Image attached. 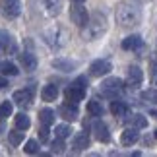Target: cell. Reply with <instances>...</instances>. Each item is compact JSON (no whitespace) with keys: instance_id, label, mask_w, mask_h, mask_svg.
<instances>
[{"instance_id":"obj_38","label":"cell","mask_w":157,"mask_h":157,"mask_svg":"<svg viewBox=\"0 0 157 157\" xmlns=\"http://www.w3.org/2000/svg\"><path fill=\"white\" fill-rule=\"evenodd\" d=\"M155 138H157V130H155Z\"/></svg>"},{"instance_id":"obj_6","label":"cell","mask_w":157,"mask_h":157,"mask_svg":"<svg viewBox=\"0 0 157 157\" xmlns=\"http://www.w3.org/2000/svg\"><path fill=\"white\" fill-rule=\"evenodd\" d=\"M101 91L107 97H114L117 93L122 91V80L120 78H107V80L101 83Z\"/></svg>"},{"instance_id":"obj_10","label":"cell","mask_w":157,"mask_h":157,"mask_svg":"<svg viewBox=\"0 0 157 157\" xmlns=\"http://www.w3.org/2000/svg\"><path fill=\"white\" fill-rule=\"evenodd\" d=\"M78 103H64L62 107L58 109V114L62 117L64 120H68V122H74V120L78 118V114H80V111H78V107H76Z\"/></svg>"},{"instance_id":"obj_20","label":"cell","mask_w":157,"mask_h":157,"mask_svg":"<svg viewBox=\"0 0 157 157\" xmlns=\"http://www.w3.org/2000/svg\"><path fill=\"white\" fill-rule=\"evenodd\" d=\"M56 97H58V89H56V86H45L43 89H41V99L47 101V103L54 101Z\"/></svg>"},{"instance_id":"obj_15","label":"cell","mask_w":157,"mask_h":157,"mask_svg":"<svg viewBox=\"0 0 157 157\" xmlns=\"http://www.w3.org/2000/svg\"><path fill=\"white\" fill-rule=\"evenodd\" d=\"M122 49L124 51H142L144 49V41L140 35H130L122 41Z\"/></svg>"},{"instance_id":"obj_36","label":"cell","mask_w":157,"mask_h":157,"mask_svg":"<svg viewBox=\"0 0 157 157\" xmlns=\"http://www.w3.org/2000/svg\"><path fill=\"white\" fill-rule=\"evenodd\" d=\"M74 4H82V2H86V0H72Z\"/></svg>"},{"instance_id":"obj_5","label":"cell","mask_w":157,"mask_h":157,"mask_svg":"<svg viewBox=\"0 0 157 157\" xmlns=\"http://www.w3.org/2000/svg\"><path fill=\"white\" fill-rule=\"evenodd\" d=\"M70 20L74 21L78 27H86L87 21H89V14H87V10L83 8L82 4H76V6L70 8Z\"/></svg>"},{"instance_id":"obj_27","label":"cell","mask_w":157,"mask_h":157,"mask_svg":"<svg viewBox=\"0 0 157 157\" xmlns=\"http://www.w3.org/2000/svg\"><path fill=\"white\" fill-rule=\"evenodd\" d=\"M111 111L114 117H126V105L122 103V101H113V105H111Z\"/></svg>"},{"instance_id":"obj_13","label":"cell","mask_w":157,"mask_h":157,"mask_svg":"<svg viewBox=\"0 0 157 157\" xmlns=\"http://www.w3.org/2000/svg\"><path fill=\"white\" fill-rule=\"evenodd\" d=\"M12 101L14 103H17V105H29L33 101V91L31 89H17V91L12 95Z\"/></svg>"},{"instance_id":"obj_12","label":"cell","mask_w":157,"mask_h":157,"mask_svg":"<svg viewBox=\"0 0 157 157\" xmlns=\"http://www.w3.org/2000/svg\"><path fill=\"white\" fill-rule=\"evenodd\" d=\"M91 130H93V134L95 138H97L99 142H109L111 140V134H109V128H107V124L103 122V120H95L93 126H91Z\"/></svg>"},{"instance_id":"obj_16","label":"cell","mask_w":157,"mask_h":157,"mask_svg":"<svg viewBox=\"0 0 157 157\" xmlns=\"http://www.w3.org/2000/svg\"><path fill=\"white\" fill-rule=\"evenodd\" d=\"M140 140V134H138V128H126L122 132V136H120V144L122 146H134V144Z\"/></svg>"},{"instance_id":"obj_34","label":"cell","mask_w":157,"mask_h":157,"mask_svg":"<svg viewBox=\"0 0 157 157\" xmlns=\"http://www.w3.org/2000/svg\"><path fill=\"white\" fill-rule=\"evenodd\" d=\"M6 86H8V80H6L4 76H0V89H4Z\"/></svg>"},{"instance_id":"obj_2","label":"cell","mask_w":157,"mask_h":157,"mask_svg":"<svg viewBox=\"0 0 157 157\" xmlns=\"http://www.w3.org/2000/svg\"><path fill=\"white\" fill-rule=\"evenodd\" d=\"M105 31H107V17H105V14L93 12V14L89 16L87 25L83 27V39L95 41V39H99Z\"/></svg>"},{"instance_id":"obj_8","label":"cell","mask_w":157,"mask_h":157,"mask_svg":"<svg viewBox=\"0 0 157 157\" xmlns=\"http://www.w3.org/2000/svg\"><path fill=\"white\" fill-rule=\"evenodd\" d=\"M0 8L6 17H17L21 12V4L20 0H0Z\"/></svg>"},{"instance_id":"obj_32","label":"cell","mask_w":157,"mask_h":157,"mask_svg":"<svg viewBox=\"0 0 157 157\" xmlns=\"http://www.w3.org/2000/svg\"><path fill=\"white\" fill-rule=\"evenodd\" d=\"M142 97L147 99V101H151V103H157V89H149V91H146Z\"/></svg>"},{"instance_id":"obj_9","label":"cell","mask_w":157,"mask_h":157,"mask_svg":"<svg viewBox=\"0 0 157 157\" xmlns=\"http://www.w3.org/2000/svg\"><path fill=\"white\" fill-rule=\"evenodd\" d=\"M41 6H43V12L47 16L54 17L60 14V10L64 6V0H41Z\"/></svg>"},{"instance_id":"obj_33","label":"cell","mask_w":157,"mask_h":157,"mask_svg":"<svg viewBox=\"0 0 157 157\" xmlns=\"http://www.w3.org/2000/svg\"><path fill=\"white\" fill-rule=\"evenodd\" d=\"M39 140H41V142H47V140H49V126H47V124L41 126V130H39Z\"/></svg>"},{"instance_id":"obj_17","label":"cell","mask_w":157,"mask_h":157,"mask_svg":"<svg viewBox=\"0 0 157 157\" xmlns=\"http://www.w3.org/2000/svg\"><path fill=\"white\" fill-rule=\"evenodd\" d=\"M144 80V72L140 66H130L128 68V86L132 87H138Z\"/></svg>"},{"instance_id":"obj_26","label":"cell","mask_w":157,"mask_h":157,"mask_svg":"<svg viewBox=\"0 0 157 157\" xmlns=\"http://www.w3.org/2000/svg\"><path fill=\"white\" fill-rule=\"evenodd\" d=\"M16 126H17L20 130H27L29 126H31V120H29L27 114L20 113V114H16Z\"/></svg>"},{"instance_id":"obj_37","label":"cell","mask_w":157,"mask_h":157,"mask_svg":"<svg viewBox=\"0 0 157 157\" xmlns=\"http://www.w3.org/2000/svg\"><path fill=\"white\" fill-rule=\"evenodd\" d=\"M151 117H155V118H157V111H155V109L151 111Z\"/></svg>"},{"instance_id":"obj_19","label":"cell","mask_w":157,"mask_h":157,"mask_svg":"<svg viewBox=\"0 0 157 157\" xmlns=\"http://www.w3.org/2000/svg\"><path fill=\"white\" fill-rule=\"evenodd\" d=\"M76 62L74 60H64V58H54L52 60V68H56L60 72H72V70H76Z\"/></svg>"},{"instance_id":"obj_25","label":"cell","mask_w":157,"mask_h":157,"mask_svg":"<svg viewBox=\"0 0 157 157\" xmlns=\"http://www.w3.org/2000/svg\"><path fill=\"white\" fill-rule=\"evenodd\" d=\"M0 72H2L4 76H17V66L12 64V62H0Z\"/></svg>"},{"instance_id":"obj_23","label":"cell","mask_w":157,"mask_h":157,"mask_svg":"<svg viewBox=\"0 0 157 157\" xmlns=\"http://www.w3.org/2000/svg\"><path fill=\"white\" fill-rule=\"evenodd\" d=\"M39 120L47 126H51L54 122V111H51V109H41L39 111Z\"/></svg>"},{"instance_id":"obj_39","label":"cell","mask_w":157,"mask_h":157,"mask_svg":"<svg viewBox=\"0 0 157 157\" xmlns=\"http://www.w3.org/2000/svg\"><path fill=\"white\" fill-rule=\"evenodd\" d=\"M144 2H147V0H144Z\"/></svg>"},{"instance_id":"obj_29","label":"cell","mask_w":157,"mask_h":157,"mask_svg":"<svg viewBox=\"0 0 157 157\" xmlns=\"http://www.w3.org/2000/svg\"><path fill=\"white\" fill-rule=\"evenodd\" d=\"M12 111H14V105H12L10 101H4V103H0V118L10 117Z\"/></svg>"},{"instance_id":"obj_22","label":"cell","mask_w":157,"mask_h":157,"mask_svg":"<svg viewBox=\"0 0 157 157\" xmlns=\"http://www.w3.org/2000/svg\"><path fill=\"white\" fill-rule=\"evenodd\" d=\"M128 124L140 130V128H146V126H147V118L142 117V114H132V117L128 118Z\"/></svg>"},{"instance_id":"obj_14","label":"cell","mask_w":157,"mask_h":157,"mask_svg":"<svg viewBox=\"0 0 157 157\" xmlns=\"http://www.w3.org/2000/svg\"><path fill=\"white\" fill-rule=\"evenodd\" d=\"M86 147H89V136L87 132H78L72 140V149L74 151H83Z\"/></svg>"},{"instance_id":"obj_35","label":"cell","mask_w":157,"mask_h":157,"mask_svg":"<svg viewBox=\"0 0 157 157\" xmlns=\"http://www.w3.org/2000/svg\"><path fill=\"white\" fill-rule=\"evenodd\" d=\"M151 83H153V86H157V68L153 70V74H151Z\"/></svg>"},{"instance_id":"obj_31","label":"cell","mask_w":157,"mask_h":157,"mask_svg":"<svg viewBox=\"0 0 157 157\" xmlns=\"http://www.w3.org/2000/svg\"><path fill=\"white\" fill-rule=\"evenodd\" d=\"M64 140L62 138H56V142L52 144V153H64Z\"/></svg>"},{"instance_id":"obj_21","label":"cell","mask_w":157,"mask_h":157,"mask_svg":"<svg viewBox=\"0 0 157 157\" xmlns=\"http://www.w3.org/2000/svg\"><path fill=\"white\" fill-rule=\"evenodd\" d=\"M23 132H25V130H20V128L14 130V132H8V142H10L12 147H17L23 142Z\"/></svg>"},{"instance_id":"obj_30","label":"cell","mask_w":157,"mask_h":157,"mask_svg":"<svg viewBox=\"0 0 157 157\" xmlns=\"http://www.w3.org/2000/svg\"><path fill=\"white\" fill-rule=\"evenodd\" d=\"M23 151L29 153V155L39 153V144L35 142V140H27V142H25V146H23Z\"/></svg>"},{"instance_id":"obj_4","label":"cell","mask_w":157,"mask_h":157,"mask_svg":"<svg viewBox=\"0 0 157 157\" xmlns=\"http://www.w3.org/2000/svg\"><path fill=\"white\" fill-rule=\"evenodd\" d=\"M86 89H87V80L82 76L66 87L64 97H66V101H70V103H80V101L86 97Z\"/></svg>"},{"instance_id":"obj_1","label":"cell","mask_w":157,"mask_h":157,"mask_svg":"<svg viewBox=\"0 0 157 157\" xmlns=\"http://www.w3.org/2000/svg\"><path fill=\"white\" fill-rule=\"evenodd\" d=\"M117 21L122 27H134L142 21V10L132 0H122L117 6Z\"/></svg>"},{"instance_id":"obj_18","label":"cell","mask_w":157,"mask_h":157,"mask_svg":"<svg viewBox=\"0 0 157 157\" xmlns=\"http://www.w3.org/2000/svg\"><path fill=\"white\" fill-rule=\"evenodd\" d=\"M20 64L23 66V70L33 72L37 68V58H35L31 52H23V54H20Z\"/></svg>"},{"instance_id":"obj_24","label":"cell","mask_w":157,"mask_h":157,"mask_svg":"<svg viewBox=\"0 0 157 157\" xmlns=\"http://www.w3.org/2000/svg\"><path fill=\"white\" fill-rule=\"evenodd\" d=\"M54 136L66 140V138L72 136V128H70L68 124H58V126H54Z\"/></svg>"},{"instance_id":"obj_11","label":"cell","mask_w":157,"mask_h":157,"mask_svg":"<svg viewBox=\"0 0 157 157\" xmlns=\"http://www.w3.org/2000/svg\"><path fill=\"white\" fill-rule=\"evenodd\" d=\"M111 70H113V66H111L109 60H95V62L89 66V72H91V76H95V78L107 76Z\"/></svg>"},{"instance_id":"obj_28","label":"cell","mask_w":157,"mask_h":157,"mask_svg":"<svg viewBox=\"0 0 157 157\" xmlns=\"http://www.w3.org/2000/svg\"><path fill=\"white\" fill-rule=\"evenodd\" d=\"M87 113L91 114V117H101V114H103V107H101V103L99 101H89L87 103Z\"/></svg>"},{"instance_id":"obj_7","label":"cell","mask_w":157,"mask_h":157,"mask_svg":"<svg viewBox=\"0 0 157 157\" xmlns=\"http://www.w3.org/2000/svg\"><path fill=\"white\" fill-rule=\"evenodd\" d=\"M16 52V43L12 39V35L4 29H0V56L4 54H14Z\"/></svg>"},{"instance_id":"obj_3","label":"cell","mask_w":157,"mask_h":157,"mask_svg":"<svg viewBox=\"0 0 157 157\" xmlns=\"http://www.w3.org/2000/svg\"><path fill=\"white\" fill-rule=\"evenodd\" d=\"M43 39H45V43L49 47H52V49H62V47L68 45L70 35L62 25H56V23H54V25L47 27L43 31Z\"/></svg>"}]
</instances>
